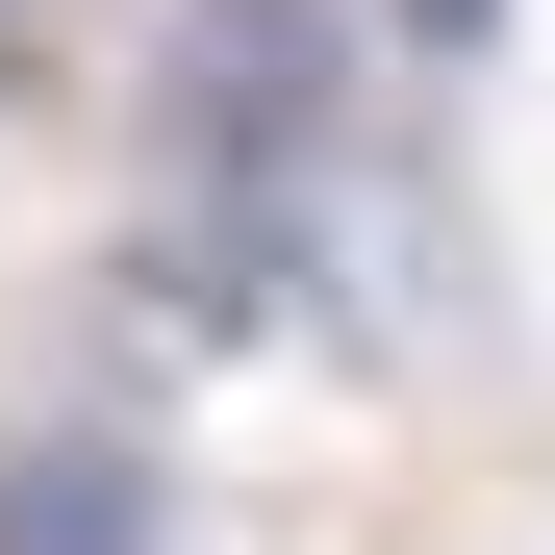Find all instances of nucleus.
I'll return each mask as SVG.
<instances>
[{"mask_svg": "<svg viewBox=\"0 0 555 555\" xmlns=\"http://www.w3.org/2000/svg\"><path fill=\"white\" fill-rule=\"evenodd\" d=\"M152 127H177V177H228V203H304L328 127H353V0H177L152 26Z\"/></svg>", "mask_w": 555, "mask_h": 555, "instance_id": "nucleus-1", "label": "nucleus"}, {"mask_svg": "<svg viewBox=\"0 0 555 555\" xmlns=\"http://www.w3.org/2000/svg\"><path fill=\"white\" fill-rule=\"evenodd\" d=\"M0 555H177V480L127 429H0Z\"/></svg>", "mask_w": 555, "mask_h": 555, "instance_id": "nucleus-2", "label": "nucleus"}, {"mask_svg": "<svg viewBox=\"0 0 555 555\" xmlns=\"http://www.w3.org/2000/svg\"><path fill=\"white\" fill-rule=\"evenodd\" d=\"M379 26H404V51H505V0H379Z\"/></svg>", "mask_w": 555, "mask_h": 555, "instance_id": "nucleus-3", "label": "nucleus"}]
</instances>
